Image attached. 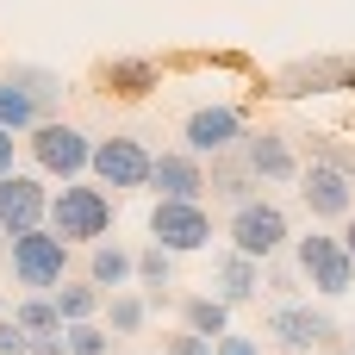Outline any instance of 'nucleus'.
Here are the masks:
<instances>
[{"mask_svg": "<svg viewBox=\"0 0 355 355\" xmlns=\"http://www.w3.org/2000/svg\"><path fill=\"white\" fill-rule=\"evenodd\" d=\"M44 231L50 237H62L69 250L75 243H106V231H112V193L106 187H94V181H62L56 193H50V212H44Z\"/></svg>", "mask_w": 355, "mask_h": 355, "instance_id": "1", "label": "nucleus"}, {"mask_svg": "<svg viewBox=\"0 0 355 355\" xmlns=\"http://www.w3.org/2000/svg\"><path fill=\"white\" fill-rule=\"evenodd\" d=\"M262 331L281 343V355H318V349H337V343H343L337 318H331L324 306H312V300H287V306H268Z\"/></svg>", "mask_w": 355, "mask_h": 355, "instance_id": "2", "label": "nucleus"}, {"mask_svg": "<svg viewBox=\"0 0 355 355\" xmlns=\"http://www.w3.org/2000/svg\"><path fill=\"white\" fill-rule=\"evenodd\" d=\"M293 268H300V287H312V293H324V300L355 293V256L331 237V231L293 237Z\"/></svg>", "mask_w": 355, "mask_h": 355, "instance_id": "3", "label": "nucleus"}, {"mask_svg": "<svg viewBox=\"0 0 355 355\" xmlns=\"http://www.w3.org/2000/svg\"><path fill=\"white\" fill-rule=\"evenodd\" d=\"M6 268H12V281L25 293H50V287L69 281V243L50 237L44 225L37 231H19V237H6Z\"/></svg>", "mask_w": 355, "mask_h": 355, "instance_id": "4", "label": "nucleus"}, {"mask_svg": "<svg viewBox=\"0 0 355 355\" xmlns=\"http://www.w3.org/2000/svg\"><path fill=\"white\" fill-rule=\"evenodd\" d=\"M25 150H31V162H37L44 175H56V181H81V175H87V156H94V137L75 131L69 119H44V125L25 131Z\"/></svg>", "mask_w": 355, "mask_h": 355, "instance_id": "5", "label": "nucleus"}, {"mask_svg": "<svg viewBox=\"0 0 355 355\" xmlns=\"http://www.w3.org/2000/svg\"><path fill=\"white\" fill-rule=\"evenodd\" d=\"M150 243L168 256H193L212 243V212L206 200H156L150 206Z\"/></svg>", "mask_w": 355, "mask_h": 355, "instance_id": "6", "label": "nucleus"}, {"mask_svg": "<svg viewBox=\"0 0 355 355\" xmlns=\"http://www.w3.org/2000/svg\"><path fill=\"white\" fill-rule=\"evenodd\" d=\"M287 243H293L287 206H275V200H250V206H237V212H231V250H237V256L268 262V256H281Z\"/></svg>", "mask_w": 355, "mask_h": 355, "instance_id": "7", "label": "nucleus"}, {"mask_svg": "<svg viewBox=\"0 0 355 355\" xmlns=\"http://www.w3.org/2000/svg\"><path fill=\"white\" fill-rule=\"evenodd\" d=\"M87 175H94L100 187H112V193H131V187H144V181H150V144H144V137H131V131H112V137H100V144H94Z\"/></svg>", "mask_w": 355, "mask_h": 355, "instance_id": "8", "label": "nucleus"}, {"mask_svg": "<svg viewBox=\"0 0 355 355\" xmlns=\"http://www.w3.org/2000/svg\"><path fill=\"white\" fill-rule=\"evenodd\" d=\"M243 131H250L243 106H225V100H218V106H193V112H187V125H181V137H187L181 150L206 162V156L237 150V144H243Z\"/></svg>", "mask_w": 355, "mask_h": 355, "instance_id": "9", "label": "nucleus"}, {"mask_svg": "<svg viewBox=\"0 0 355 355\" xmlns=\"http://www.w3.org/2000/svg\"><path fill=\"white\" fill-rule=\"evenodd\" d=\"M293 187H300V206H306L312 218H349L355 212V175H343V168L306 162V168L293 175Z\"/></svg>", "mask_w": 355, "mask_h": 355, "instance_id": "10", "label": "nucleus"}, {"mask_svg": "<svg viewBox=\"0 0 355 355\" xmlns=\"http://www.w3.org/2000/svg\"><path fill=\"white\" fill-rule=\"evenodd\" d=\"M275 94H355V56H306L275 75Z\"/></svg>", "mask_w": 355, "mask_h": 355, "instance_id": "11", "label": "nucleus"}, {"mask_svg": "<svg viewBox=\"0 0 355 355\" xmlns=\"http://www.w3.org/2000/svg\"><path fill=\"white\" fill-rule=\"evenodd\" d=\"M50 212V187L37 175H0V237H19V231H37Z\"/></svg>", "mask_w": 355, "mask_h": 355, "instance_id": "12", "label": "nucleus"}, {"mask_svg": "<svg viewBox=\"0 0 355 355\" xmlns=\"http://www.w3.org/2000/svg\"><path fill=\"white\" fill-rule=\"evenodd\" d=\"M237 156H243V168L256 175V181H293L300 175V150H293V137L287 131H243V144H237Z\"/></svg>", "mask_w": 355, "mask_h": 355, "instance_id": "13", "label": "nucleus"}, {"mask_svg": "<svg viewBox=\"0 0 355 355\" xmlns=\"http://www.w3.org/2000/svg\"><path fill=\"white\" fill-rule=\"evenodd\" d=\"M156 200H206V162L187 150H150V181Z\"/></svg>", "mask_w": 355, "mask_h": 355, "instance_id": "14", "label": "nucleus"}, {"mask_svg": "<svg viewBox=\"0 0 355 355\" xmlns=\"http://www.w3.org/2000/svg\"><path fill=\"white\" fill-rule=\"evenodd\" d=\"M206 193L218 200V206H250V200H262V181L243 168V156L237 150H225V156H206Z\"/></svg>", "mask_w": 355, "mask_h": 355, "instance_id": "15", "label": "nucleus"}, {"mask_svg": "<svg viewBox=\"0 0 355 355\" xmlns=\"http://www.w3.org/2000/svg\"><path fill=\"white\" fill-rule=\"evenodd\" d=\"M212 300H225V306H250V300H262V262H250V256H237V250H225L218 262H212Z\"/></svg>", "mask_w": 355, "mask_h": 355, "instance_id": "16", "label": "nucleus"}, {"mask_svg": "<svg viewBox=\"0 0 355 355\" xmlns=\"http://www.w3.org/2000/svg\"><path fill=\"white\" fill-rule=\"evenodd\" d=\"M100 81H106V94H119V100H144L150 87H162V69H156L150 56H112V62L100 69Z\"/></svg>", "mask_w": 355, "mask_h": 355, "instance_id": "17", "label": "nucleus"}, {"mask_svg": "<svg viewBox=\"0 0 355 355\" xmlns=\"http://www.w3.org/2000/svg\"><path fill=\"white\" fill-rule=\"evenodd\" d=\"M175 306H181V331H193V337H206V343H218V337L231 331V306L212 300V293H187V300H175Z\"/></svg>", "mask_w": 355, "mask_h": 355, "instance_id": "18", "label": "nucleus"}, {"mask_svg": "<svg viewBox=\"0 0 355 355\" xmlns=\"http://www.w3.org/2000/svg\"><path fill=\"white\" fill-rule=\"evenodd\" d=\"M87 287H100V293H125V287H131V250H119V243H94V250H87Z\"/></svg>", "mask_w": 355, "mask_h": 355, "instance_id": "19", "label": "nucleus"}, {"mask_svg": "<svg viewBox=\"0 0 355 355\" xmlns=\"http://www.w3.org/2000/svg\"><path fill=\"white\" fill-rule=\"evenodd\" d=\"M50 306H56V318H62V324H87V318H100L106 293H100V287H87V281H62V287H50Z\"/></svg>", "mask_w": 355, "mask_h": 355, "instance_id": "20", "label": "nucleus"}, {"mask_svg": "<svg viewBox=\"0 0 355 355\" xmlns=\"http://www.w3.org/2000/svg\"><path fill=\"white\" fill-rule=\"evenodd\" d=\"M31 125H44V106L12 81V75H0V131H12V137H25Z\"/></svg>", "mask_w": 355, "mask_h": 355, "instance_id": "21", "label": "nucleus"}, {"mask_svg": "<svg viewBox=\"0 0 355 355\" xmlns=\"http://www.w3.org/2000/svg\"><path fill=\"white\" fill-rule=\"evenodd\" d=\"M6 75H12V81H19V87H25V94L44 106V119H56V100H62V75H56V69H37V62H12Z\"/></svg>", "mask_w": 355, "mask_h": 355, "instance_id": "22", "label": "nucleus"}, {"mask_svg": "<svg viewBox=\"0 0 355 355\" xmlns=\"http://www.w3.org/2000/svg\"><path fill=\"white\" fill-rule=\"evenodd\" d=\"M6 318H12V324H19L25 337H56V331H62V318H56L50 293H25V300H19V306H12Z\"/></svg>", "mask_w": 355, "mask_h": 355, "instance_id": "23", "label": "nucleus"}, {"mask_svg": "<svg viewBox=\"0 0 355 355\" xmlns=\"http://www.w3.org/2000/svg\"><path fill=\"white\" fill-rule=\"evenodd\" d=\"M100 318H106V331H112V343H119V337H137L150 312H144V300H137V293H106Z\"/></svg>", "mask_w": 355, "mask_h": 355, "instance_id": "24", "label": "nucleus"}, {"mask_svg": "<svg viewBox=\"0 0 355 355\" xmlns=\"http://www.w3.org/2000/svg\"><path fill=\"white\" fill-rule=\"evenodd\" d=\"M306 162H324V168L355 175V144H343V131H306Z\"/></svg>", "mask_w": 355, "mask_h": 355, "instance_id": "25", "label": "nucleus"}, {"mask_svg": "<svg viewBox=\"0 0 355 355\" xmlns=\"http://www.w3.org/2000/svg\"><path fill=\"white\" fill-rule=\"evenodd\" d=\"M62 349H69V355H112V331H106L100 318H87V324H62Z\"/></svg>", "mask_w": 355, "mask_h": 355, "instance_id": "26", "label": "nucleus"}, {"mask_svg": "<svg viewBox=\"0 0 355 355\" xmlns=\"http://www.w3.org/2000/svg\"><path fill=\"white\" fill-rule=\"evenodd\" d=\"M131 281H144V287H175V256L168 250H137L131 256Z\"/></svg>", "mask_w": 355, "mask_h": 355, "instance_id": "27", "label": "nucleus"}, {"mask_svg": "<svg viewBox=\"0 0 355 355\" xmlns=\"http://www.w3.org/2000/svg\"><path fill=\"white\" fill-rule=\"evenodd\" d=\"M262 293H268L275 306L300 300V268H293V262H281V256H268V262H262Z\"/></svg>", "mask_w": 355, "mask_h": 355, "instance_id": "28", "label": "nucleus"}, {"mask_svg": "<svg viewBox=\"0 0 355 355\" xmlns=\"http://www.w3.org/2000/svg\"><path fill=\"white\" fill-rule=\"evenodd\" d=\"M162 355H212V343L193 331H175V337H162Z\"/></svg>", "mask_w": 355, "mask_h": 355, "instance_id": "29", "label": "nucleus"}, {"mask_svg": "<svg viewBox=\"0 0 355 355\" xmlns=\"http://www.w3.org/2000/svg\"><path fill=\"white\" fill-rule=\"evenodd\" d=\"M212 355H262V343H256V337H243V331H225V337L212 343Z\"/></svg>", "mask_w": 355, "mask_h": 355, "instance_id": "30", "label": "nucleus"}, {"mask_svg": "<svg viewBox=\"0 0 355 355\" xmlns=\"http://www.w3.org/2000/svg\"><path fill=\"white\" fill-rule=\"evenodd\" d=\"M25 349H31V337H25L12 318H0V355H25Z\"/></svg>", "mask_w": 355, "mask_h": 355, "instance_id": "31", "label": "nucleus"}, {"mask_svg": "<svg viewBox=\"0 0 355 355\" xmlns=\"http://www.w3.org/2000/svg\"><path fill=\"white\" fill-rule=\"evenodd\" d=\"M25 355H69V349H62V331H56V337H31V349H25Z\"/></svg>", "mask_w": 355, "mask_h": 355, "instance_id": "32", "label": "nucleus"}, {"mask_svg": "<svg viewBox=\"0 0 355 355\" xmlns=\"http://www.w3.org/2000/svg\"><path fill=\"white\" fill-rule=\"evenodd\" d=\"M12 156H19V137L0 131V175H12Z\"/></svg>", "mask_w": 355, "mask_h": 355, "instance_id": "33", "label": "nucleus"}, {"mask_svg": "<svg viewBox=\"0 0 355 355\" xmlns=\"http://www.w3.org/2000/svg\"><path fill=\"white\" fill-rule=\"evenodd\" d=\"M337 243H343V250L355 256V212H349V225H343V237H337Z\"/></svg>", "mask_w": 355, "mask_h": 355, "instance_id": "34", "label": "nucleus"}, {"mask_svg": "<svg viewBox=\"0 0 355 355\" xmlns=\"http://www.w3.org/2000/svg\"><path fill=\"white\" fill-rule=\"evenodd\" d=\"M318 355H349V349H343V343H337V349H318Z\"/></svg>", "mask_w": 355, "mask_h": 355, "instance_id": "35", "label": "nucleus"}, {"mask_svg": "<svg viewBox=\"0 0 355 355\" xmlns=\"http://www.w3.org/2000/svg\"><path fill=\"white\" fill-rule=\"evenodd\" d=\"M343 349H349V355H355V331H349V343H343Z\"/></svg>", "mask_w": 355, "mask_h": 355, "instance_id": "36", "label": "nucleus"}, {"mask_svg": "<svg viewBox=\"0 0 355 355\" xmlns=\"http://www.w3.org/2000/svg\"><path fill=\"white\" fill-rule=\"evenodd\" d=\"M0 318H6V300H0Z\"/></svg>", "mask_w": 355, "mask_h": 355, "instance_id": "37", "label": "nucleus"}]
</instances>
